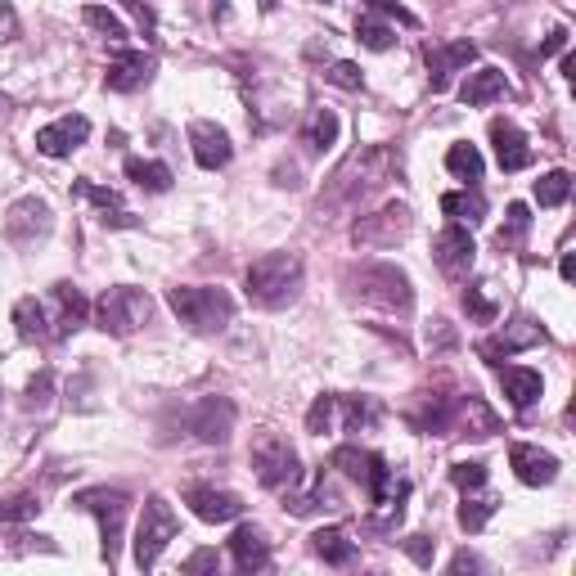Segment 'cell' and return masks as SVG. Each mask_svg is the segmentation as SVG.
I'll return each mask as SVG.
<instances>
[{"instance_id": "1f68e13d", "label": "cell", "mask_w": 576, "mask_h": 576, "mask_svg": "<svg viewBox=\"0 0 576 576\" xmlns=\"http://www.w3.org/2000/svg\"><path fill=\"white\" fill-rule=\"evenodd\" d=\"M527 230H531V212H527V203H509V216H504V230L495 234V243H500L504 252H513V248H522Z\"/></svg>"}, {"instance_id": "52a82bcc", "label": "cell", "mask_w": 576, "mask_h": 576, "mask_svg": "<svg viewBox=\"0 0 576 576\" xmlns=\"http://www.w3.org/2000/svg\"><path fill=\"white\" fill-rule=\"evenodd\" d=\"M72 504H77L81 513H95V518H99L104 558H108V563H117V549H122V527H126V509H131L126 491H117V486H90V491H81Z\"/></svg>"}, {"instance_id": "f546056e", "label": "cell", "mask_w": 576, "mask_h": 576, "mask_svg": "<svg viewBox=\"0 0 576 576\" xmlns=\"http://www.w3.org/2000/svg\"><path fill=\"white\" fill-rule=\"evenodd\" d=\"M378 419H383V405H378L374 396H347V401H342V428L347 432H365V428H374Z\"/></svg>"}, {"instance_id": "d590c367", "label": "cell", "mask_w": 576, "mask_h": 576, "mask_svg": "<svg viewBox=\"0 0 576 576\" xmlns=\"http://www.w3.org/2000/svg\"><path fill=\"white\" fill-rule=\"evenodd\" d=\"M81 18H86L99 36H108V41H126V23L117 14H108L104 5H86V9H81Z\"/></svg>"}, {"instance_id": "8992f818", "label": "cell", "mask_w": 576, "mask_h": 576, "mask_svg": "<svg viewBox=\"0 0 576 576\" xmlns=\"http://www.w3.org/2000/svg\"><path fill=\"white\" fill-rule=\"evenodd\" d=\"M180 536V518L162 495H149L144 500V513H140V527H135V567H153L162 558V549Z\"/></svg>"}, {"instance_id": "603a6c76", "label": "cell", "mask_w": 576, "mask_h": 576, "mask_svg": "<svg viewBox=\"0 0 576 576\" xmlns=\"http://www.w3.org/2000/svg\"><path fill=\"white\" fill-rule=\"evenodd\" d=\"M504 90H509V81H504L500 68H477L464 77V86H459V99H464L468 108H482L491 104V99H500Z\"/></svg>"}, {"instance_id": "484cf974", "label": "cell", "mask_w": 576, "mask_h": 576, "mask_svg": "<svg viewBox=\"0 0 576 576\" xmlns=\"http://www.w3.org/2000/svg\"><path fill=\"white\" fill-rule=\"evenodd\" d=\"M14 329L23 342H45L50 338V315H45V306L36 302V297H23V302L14 306Z\"/></svg>"}, {"instance_id": "8fae6325", "label": "cell", "mask_w": 576, "mask_h": 576, "mask_svg": "<svg viewBox=\"0 0 576 576\" xmlns=\"http://www.w3.org/2000/svg\"><path fill=\"white\" fill-rule=\"evenodd\" d=\"M86 135H90V122L81 113H72V117H59V122L41 126V131H36V149H41L45 158H68L72 149L86 144Z\"/></svg>"}, {"instance_id": "4dcf8cb0", "label": "cell", "mask_w": 576, "mask_h": 576, "mask_svg": "<svg viewBox=\"0 0 576 576\" xmlns=\"http://www.w3.org/2000/svg\"><path fill=\"white\" fill-rule=\"evenodd\" d=\"M126 176H131L140 189H149V194H167V189H171V167H167V162L131 158V162H126Z\"/></svg>"}, {"instance_id": "d6a6232c", "label": "cell", "mask_w": 576, "mask_h": 576, "mask_svg": "<svg viewBox=\"0 0 576 576\" xmlns=\"http://www.w3.org/2000/svg\"><path fill=\"white\" fill-rule=\"evenodd\" d=\"M356 41L365 45V50H392V45H396V32L383 23V18L360 14V18H356Z\"/></svg>"}, {"instance_id": "f907efd6", "label": "cell", "mask_w": 576, "mask_h": 576, "mask_svg": "<svg viewBox=\"0 0 576 576\" xmlns=\"http://www.w3.org/2000/svg\"><path fill=\"white\" fill-rule=\"evenodd\" d=\"M0 113H5V95H0Z\"/></svg>"}, {"instance_id": "7402d4cb", "label": "cell", "mask_w": 576, "mask_h": 576, "mask_svg": "<svg viewBox=\"0 0 576 576\" xmlns=\"http://www.w3.org/2000/svg\"><path fill=\"white\" fill-rule=\"evenodd\" d=\"M230 554H234V567H243V572H266V567H270V545H266V536H261L257 527L234 531Z\"/></svg>"}, {"instance_id": "9a60e30c", "label": "cell", "mask_w": 576, "mask_h": 576, "mask_svg": "<svg viewBox=\"0 0 576 576\" xmlns=\"http://www.w3.org/2000/svg\"><path fill=\"white\" fill-rule=\"evenodd\" d=\"M185 504L198 513L203 522H234L243 513V500L234 491H216V486H189Z\"/></svg>"}, {"instance_id": "d6986e66", "label": "cell", "mask_w": 576, "mask_h": 576, "mask_svg": "<svg viewBox=\"0 0 576 576\" xmlns=\"http://www.w3.org/2000/svg\"><path fill=\"white\" fill-rule=\"evenodd\" d=\"M509 464H513V473H518V482H527V486H549L558 477V459L549 455V450L522 446V441L509 450Z\"/></svg>"}, {"instance_id": "8d00e7d4", "label": "cell", "mask_w": 576, "mask_h": 576, "mask_svg": "<svg viewBox=\"0 0 576 576\" xmlns=\"http://www.w3.org/2000/svg\"><path fill=\"white\" fill-rule=\"evenodd\" d=\"M72 194L86 198V203H95L99 216H104V212H122V198H117V189H104V185H95V180H77V185H72Z\"/></svg>"}, {"instance_id": "30bf717a", "label": "cell", "mask_w": 576, "mask_h": 576, "mask_svg": "<svg viewBox=\"0 0 576 576\" xmlns=\"http://www.w3.org/2000/svg\"><path fill=\"white\" fill-rule=\"evenodd\" d=\"M50 225H54L50 203H45V198H36V194H27V198H18V203L9 207L5 239L18 243V248H32L36 239H45V234H50Z\"/></svg>"}, {"instance_id": "c3c4849f", "label": "cell", "mask_w": 576, "mask_h": 576, "mask_svg": "<svg viewBox=\"0 0 576 576\" xmlns=\"http://www.w3.org/2000/svg\"><path fill=\"white\" fill-rule=\"evenodd\" d=\"M14 9H9V5H0V41H9V36H14Z\"/></svg>"}, {"instance_id": "836d02e7", "label": "cell", "mask_w": 576, "mask_h": 576, "mask_svg": "<svg viewBox=\"0 0 576 576\" xmlns=\"http://www.w3.org/2000/svg\"><path fill=\"white\" fill-rule=\"evenodd\" d=\"M567 194H572V176H567V171H549V176L536 180V203L540 207L567 203Z\"/></svg>"}, {"instance_id": "277c9868", "label": "cell", "mask_w": 576, "mask_h": 576, "mask_svg": "<svg viewBox=\"0 0 576 576\" xmlns=\"http://www.w3.org/2000/svg\"><path fill=\"white\" fill-rule=\"evenodd\" d=\"M351 284H356L360 302L383 306V311L410 315V306H414V288H410V279H405V270L387 266V261H374V266H360L356 275H351Z\"/></svg>"}, {"instance_id": "f6af8a7d", "label": "cell", "mask_w": 576, "mask_h": 576, "mask_svg": "<svg viewBox=\"0 0 576 576\" xmlns=\"http://www.w3.org/2000/svg\"><path fill=\"white\" fill-rule=\"evenodd\" d=\"M50 401V374H41V378H32V383H27V405H45Z\"/></svg>"}, {"instance_id": "4fadbf2b", "label": "cell", "mask_w": 576, "mask_h": 576, "mask_svg": "<svg viewBox=\"0 0 576 576\" xmlns=\"http://www.w3.org/2000/svg\"><path fill=\"white\" fill-rule=\"evenodd\" d=\"M189 144H194V162L203 171H216V167H225V162L234 158L230 135H225L221 126H212V122H189Z\"/></svg>"}, {"instance_id": "ba28073f", "label": "cell", "mask_w": 576, "mask_h": 576, "mask_svg": "<svg viewBox=\"0 0 576 576\" xmlns=\"http://www.w3.org/2000/svg\"><path fill=\"white\" fill-rule=\"evenodd\" d=\"M252 468H257V482L266 491H288V486L302 482V468H297V450L288 446L275 432H261L252 441Z\"/></svg>"}, {"instance_id": "5b68a950", "label": "cell", "mask_w": 576, "mask_h": 576, "mask_svg": "<svg viewBox=\"0 0 576 576\" xmlns=\"http://www.w3.org/2000/svg\"><path fill=\"white\" fill-rule=\"evenodd\" d=\"M153 315V297L144 293V288H108L104 297L95 302V324L104 333H113V338H126V333H135L140 324H149Z\"/></svg>"}, {"instance_id": "60d3db41", "label": "cell", "mask_w": 576, "mask_h": 576, "mask_svg": "<svg viewBox=\"0 0 576 576\" xmlns=\"http://www.w3.org/2000/svg\"><path fill=\"white\" fill-rule=\"evenodd\" d=\"M36 509H41V504H36V495H14V500H0V522H23V518H32Z\"/></svg>"}, {"instance_id": "ac0fdd59", "label": "cell", "mask_w": 576, "mask_h": 576, "mask_svg": "<svg viewBox=\"0 0 576 576\" xmlns=\"http://www.w3.org/2000/svg\"><path fill=\"white\" fill-rule=\"evenodd\" d=\"M50 297H54V320H50L54 333H59V338L77 333L81 324H86V315H90V302L81 297V288L77 284H54Z\"/></svg>"}, {"instance_id": "7dc6e473", "label": "cell", "mask_w": 576, "mask_h": 576, "mask_svg": "<svg viewBox=\"0 0 576 576\" xmlns=\"http://www.w3.org/2000/svg\"><path fill=\"white\" fill-rule=\"evenodd\" d=\"M563 45H567V32H563V27H554V32H549V41L540 45V59H549V54H558V50H563Z\"/></svg>"}, {"instance_id": "6da1fadb", "label": "cell", "mask_w": 576, "mask_h": 576, "mask_svg": "<svg viewBox=\"0 0 576 576\" xmlns=\"http://www.w3.org/2000/svg\"><path fill=\"white\" fill-rule=\"evenodd\" d=\"M392 167H396V158H392V149H383V144L351 153V158L333 171L329 194L320 198V207L324 203L329 207H356L360 198H369L374 189H383L387 180H392Z\"/></svg>"}, {"instance_id": "4316f807", "label": "cell", "mask_w": 576, "mask_h": 576, "mask_svg": "<svg viewBox=\"0 0 576 576\" xmlns=\"http://www.w3.org/2000/svg\"><path fill=\"white\" fill-rule=\"evenodd\" d=\"M441 212L455 225H477L486 221V198L477 189H464V194H441Z\"/></svg>"}, {"instance_id": "cb8c5ba5", "label": "cell", "mask_w": 576, "mask_h": 576, "mask_svg": "<svg viewBox=\"0 0 576 576\" xmlns=\"http://www.w3.org/2000/svg\"><path fill=\"white\" fill-rule=\"evenodd\" d=\"M311 549H315V558H324L329 567L356 563V540H347V531H342V527H320L311 536Z\"/></svg>"}, {"instance_id": "83f0119b", "label": "cell", "mask_w": 576, "mask_h": 576, "mask_svg": "<svg viewBox=\"0 0 576 576\" xmlns=\"http://www.w3.org/2000/svg\"><path fill=\"white\" fill-rule=\"evenodd\" d=\"M302 140H306V149H311V153L333 149V144H338V113H333V108H315Z\"/></svg>"}, {"instance_id": "e0dca14e", "label": "cell", "mask_w": 576, "mask_h": 576, "mask_svg": "<svg viewBox=\"0 0 576 576\" xmlns=\"http://www.w3.org/2000/svg\"><path fill=\"white\" fill-rule=\"evenodd\" d=\"M473 45L468 41H455V45H428L423 50V59H428V77H432V90H446L450 77H455L459 68H468L473 63Z\"/></svg>"}, {"instance_id": "f1b7e54d", "label": "cell", "mask_w": 576, "mask_h": 576, "mask_svg": "<svg viewBox=\"0 0 576 576\" xmlns=\"http://www.w3.org/2000/svg\"><path fill=\"white\" fill-rule=\"evenodd\" d=\"M446 167H450V176H459L464 185H477V180H482V153H477V144L459 140L446 149Z\"/></svg>"}, {"instance_id": "2e32d148", "label": "cell", "mask_w": 576, "mask_h": 576, "mask_svg": "<svg viewBox=\"0 0 576 576\" xmlns=\"http://www.w3.org/2000/svg\"><path fill=\"white\" fill-rule=\"evenodd\" d=\"M491 144H495V162H500L504 171L531 167V144H527V135L509 122V117H495V122H491Z\"/></svg>"}, {"instance_id": "e575fe53", "label": "cell", "mask_w": 576, "mask_h": 576, "mask_svg": "<svg viewBox=\"0 0 576 576\" xmlns=\"http://www.w3.org/2000/svg\"><path fill=\"white\" fill-rule=\"evenodd\" d=\"M495 504H500V500H491V495H486V500H473V495L464 491V504H459V527H464V531H482L486 518L495 513Z\"/></svg>"}, {"instance_id": "bcb514c9", "label": "cell", "mask_w": 576, "mask_h": 576, "mask_svg": "<svg viewBox=\"0 0 576 576\" xmlns=\"http://www.w3.org/2000/svg\"><path fill=\"white\" fill-rule=\"evenodd\" d=\"M203 567H221V554H216V549H198L185 563V572H203Z\"/></svg>"}, {"instance_id": "ab89813d", "label": "cell", "mask_w": 576, "mask_h": 576, "mask_svg": "<svg viewBox=\"0 0 576 576\" xmlns=\"http://www.w3.org/2000/svg\"><path fill=\"white\" fill-rule=\"evenodd\" d=\"M450 482H455L459 491H477V486H486V464L482 459H459V464L450 468Z\"/></svg>"}, {"instance_id": "d4e9b609", "label": "cell", "mask_w": 576, "mask_h": 576, "mask_svg": "<svg viewBox=\"0 0 576 576\" xmlns=\"http://www.w3.org/2000/svg\"><path fill=\"white\" fill-rule=\"evenodd\" d=\"M500 387H504V396H509V401L518 405V410L536 405V401H540V392H545V383H540L536 369H518V365L500 369Z\"/></svg>"}, {"instance_id": "74e56055", "label": "cell", "mask_w": 576, "mask_h": 576, "mask_svg": "<svg viewBox=\"0 0 576 576\" xmlns=\"http://www.w3.org/2000/svg\"><path fill=\"white\" fill-rule=\"evenodd\" d=\"M464 311H468V320H477V324H491L495 315H500V306H495L491 297L482 293V284H468V288H464Z\"/></svg>"}, {"instance_id": "ffe728a7", "label": "cell", "mask_w": 576, "mask_h": 576, "mask_svg": "<svg viewBox=\"0 0 576 576\" xmlns=\"http://www.w3.org/2000/svg\"><path fill=\"white\" fill-rule=\"evenodd\" d=\"M153 77V59L144 50H122L113 63H108V72H104V81H108V90H140L144 81Z\"/></svg>"}, {"instance_id": "7a4b0ae2", "label": "cell", "mask_w": 576, "mask_h": 576, "mask_svg": "<svg viewBox=\"0 0 576 576\" xmlns=\"http://www.w3.org/2000/svg\"><path fill=\"white\" fill-rule=\"evenodd\" d=\"M243 293H248V302L266 306V311L288 306L302 293V261H297V252H266V257H257L248 266V275H243Z\"/></svg>"}, {"instance_id": "7bdbcfd3", "label": "cell", "mask_w": 576, "mask_h": 576, "mask_svg": "<svg viewBox=\"0 0 576 576\" xmlns=\"http://www.w3.org/2000/svg\"><path fill=\"white\" fill-rule=\"evenodd\" d=\"M401 549H405V554H410L419 567H428V563H432V549H437V545H432L428 536H410V540H401Z\"/></svg>"}, {"instance_id": "681fc988", "label": "cell", "mask_w": 576, "mask_h": 576, "mask_svg": "<svg viewBox=\"0 0 576 576\" xmlns=\"http://www.w3.org/2000/svg\"><path fill=\"white\" fill-rule=\"evenodd\" d=\"M450 567H455V572H464V567H482V558H477V554H455V563H450Z\"/></svg>"}, {"instance_id": "ee69618b", "label": "cell", "mask_w": 576, "mask_h": 576, "mask_svg": "<svg viewBox=\"0 0 576 576\" xmlns=\"http://www.w3.org/2000/svg\"><path fill=\"white\" fill-rule=\"evenodd\" d=\"M369 5H374V9H378V14H392V18H396V23H405V27H414V23H419V18H414V14H410V9H405V5H401V0H369Z\"/></svg>"}, {"instance_id": "f35d334b", "label": "cell", "mask_w": 576, "mask_h": 576, "mask_svg": "<svg viewBox=\"0 0 576 576\" xmlns=\"http://www.w3.org/2000/svg\"><path fill=\"white\" fill-rule=\"evenodd\" d=\"M333 410H338V396H315V405L306 410V432L324 437L333 428Z\"/></svg>"}, {"instance_id": "44dd1931", "label": "cell", "mask_w": 576, "mask_h": 576, "mask_svg": "<svg viewBox=\"0 0 576 576\" xmlns=\"http://www.w3.org/2000/svg\"><path fill=\"white\" fill-rule=\"evenodd\" d=\"M531 342H545V329H540L536 320H513L509 329L500 333V338H491V342H482V356L491 360V365H500V356H513V351H522V347H531Z\"/></svg>"}, {"instance_id": "7c38bea8", "label": "cell", "mask_w": 576, "mask_h": 576, "mask_svg": "<svg viewBox=\"0 0 576 576\" xmlns=\"http://www.w3.org/2000/svg\"><path fill=\"white\" fill-rule=\"evenodd\" d=\"M234 428V401H225V396H207V401L194 405V414H189V432H194L198 441H216L221 446L225 437H230Z\"/></svg>"}, {"instance_id": "9c48e42d", "label": "cell", "mask_w": 576, "mask_h": 576, "mask_svg": "<svg viewBox=\"0 0 576 576\" xmlns=\"http://www.w3.org/2000/svg\"><path fill=\"white\" fill-rule=\"evenodd\" d=\"M405 234H410V207L387 203V207H378L374 216H360L351 239L365 243V248H392V243L405 239Z\"/></svg>"}, {"instance_id": "3957f363", "label": "cell", "mask_w": 576, "mask_h": 576, "mask_svg": "<svg viewBox=\"0 0 576 576\" xmlns=\"http://www.w3.org/2000/svg\"><path fill=\"white\" fill-rule=\"evenodd\" d=\"M167 302L180 315V324H189L194 333H221L234 320V297L216 284H176Z\"/></svg>"}, {"instance_id": "b9f144b4", "label": "cell", "mask_w": 576, "mask_h": 576, "mask_svg": "<svg viewBox=\"0 0 576 576\" xmlns=\"http://www.w3.org/2000/svg\"><path fill=\"white\" fill-rule=\"evenodd\" d=\"M324 77H329L333 86H342V90H360V68H356V63H333Z\"/></svg>"}, {"instance_id": "5bb4252c", "label": "cell", "mask_w": 576, "mask_h": 576, "mask_svg": "<svg viewBox=\"0 0 576 576\" xmlns=\"http://www.w3.org/2000/svg\"><path fill=\"white\" fill-rule=\"evenodd\" d=\"M473 239H468L464 225H446V230L432 239V261H437L446 275H464L468 266H473Z\"/></svg>"}]
</instances>
